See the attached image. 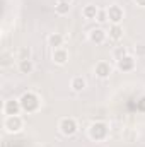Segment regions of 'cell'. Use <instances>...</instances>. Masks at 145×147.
Returning a JSON list of instances; mask_svg holds the SVG:
<instances>
[{"label": "cell", "mask_w": 145, "mask_h": 147, "mask_svg": "<svg viewBox=\"0 0 145 147\" xmlns=\"http://www.w3.org/2000/svg\"><path fill=\"white\" fill-rule=\"evenodd\" d=\"M87 135L92 142H104L109 137V125L106 121H101V120L92 121L87 128Z\"/></svg>", "instance_id": "6da1fadb"}, {"label": "cell", "mask_w": 145, "mask_h": 147, "mask_svg": "<svg viewBox=\"0 0 145 147\" xmlns=\"http://www.w3.org/2000/svg\"><path fill=\"white\" fill-rule=\"evenodd\" d=\"M19 99H21L22 113L33 115V113H38L39 108H41V98L38 96L34 91H26V92H22V96H21Z\"/></svg>", "instance_id": "7a4b0ae2"}, {"label": "cell", "mask_w": 145, "mask_h": 147, "mask_svg": "<svg viewBox=\"0 0 145 147\" xmlns=\"http://www.w3.org/2000/svg\"><path fill=\"white\" fill-rule=\"evenodd\" d=\"M58 130L63 137H73L79 132V123L73 116H63L58 121Z\"/></svg>", "instance_id": "3957f363"}, {"label": "cell", "mask_w": 145, "mask_h": 147, "mask_svg": "<svg viewBox=\"0 0 145 147\" xmlns=\"http://www.w3.org/2000/svg\"><path fill=\"white\" fill-rule=\"evenodd\" d=\"M3 128H5L7 134H19L24 128V118L21 115L5 116L3 118Z\"/></svg>", "instance_id": "277c9868"}, {"label": "cell", "mask_w": 145, "mask_h": 147, "mask_svg": "<svg viewBox=\"0 0 145 147\" xmlns=\"http://www.w3.org/2000/svg\"><path fill=\"white\" fill-rule=\"evenodd\" d=\"M108 10V22L109 24H121L125 19V10L121 5L118 3H111L109 7H106Z\"/></svg>", "instance_id": "5b68a950"}, {"label": "cell", "mask_w": 145, "mask_h": 147, "mask_svg": "<svg viewBox=\"0 0 145 147\" xmlns=\"http://www.w3.org/2000/svg\"><path fill=\"white\" fill-rule=\"evenodd\" d=\"M135 67H137V57H133V55H130V53H126L125 57H121L118 62H116V69L119 70V72H133L135 70Z\"/></svg>", "instance_id": "8992f818"}, {"label": "cell", "mask_w": 145, "mask_h": 147, "mask_svg": "<svg viewBox=\"0 0 145 147\" xmlns=\"http://www.w3.org/2000/svg\"><path fill=\"white\" fill-rule=\"evenodd\" d=\"M3 115L5 116H14V115H21L22 113V106H21V99L19 98H10L3 103Z\"/></svg>", "instance_id": "52a82bcc"}, {"label": "cell", "mask_w": 145, "mask_h": 147, "mask_svg": "<svg viewBox=\"0 0 145 147\" xmlns=\"http://www.w3.org/2000/svg\"><path fill=\"white\" fill-rule=\"evenodd\" d=\"M94 74L97 79H109L111 74H113V65L109 63L108 60H99L96 65H94Z\"/></svg>", "instance_id": "ba28073f"}, {"label": "cell", "mask_w": 145, "mask_h": 147, "mask_svg": "<svg viewBox=\"0 0 145 147\" xmlns=\"http://www.w3.org/2000/svg\"><path fill=\"white\" fill-rule=\"evenodd\" d=\"M87 38H89L91 43L99 46V45H104L108 41V31H104L103 28H94V29H91L87 33Z\"/></svg>", "instance_id": "9c48e42d"}, {"label": "cell", "mask_w": 145, "mask_h": 147, "mask_svg": "<svg viewBox=\"0 0 145 147\" xmlns=\"http://www.w3.org/2000/svg\"><path fill=\"white\" fill-rule=\"evenodd\" d=\"M68 50L65 48V46H62V48H56V50H53L51 51V60L56 63V65H65L67 62H68Z\"/></svg>", "instance_id": "30bf717a"}, {"label": "cell", "mask_w": 145, "mask_h": 147, "mask_svg": "<svg viewBox=\"0 0 145 147\" xmlns=\"http://www.w3.org/2000/svg\"><path fill=\"white\" fill-rule=\"evenodd\" d=\"M97 14H99V7L94 5V3H87V5L82 7V17L85 21H96Z\"/></svg>", "instance_id": "8fae6325"}, {"label": "cell", "mask_w": 145, "mask_h": 147, "mask_svg": "<svg viewBox=\"0 0 145 147\" xmlns=\"http://www.w3.org/2000/svg\"><path fill=\"white\" fill-rule=\"evenodd\" d=\"M125 36V31H123V26L121 24H109L108 29V39L111 41H119Z\"/></svg>", "instance_id": "7c38bea8"}, {"label": "cell", "mask_w": 145, "mask_h": 147, "mask_svg": "<svg viewBox=\"0 0 145 147\" xmlns=\"http://www.w3.org/2000/svg\"><path fill=\"white\" fill-rule=\"evenodd\" d=\"M46 41H48V46H51V50H56L65 45V36L62 33H51Z\"/></svg>", "instance_id": "4fadbf2b"}, {"label": "cell", "mask_w": 145, "mask_h": 147, "mask_svg": "<svg viewBox=\"0 0 145 147\" xmlns=\"http://www.w3.org/2000/svg\"><path fill=\"white\" fill-rule=\"evenodd\" d=\"M70 87H72L73 92H82V91L87 87V80H85V77H82V75H75V77H72V80H70Z\"/></svg>", "instance_id": "5bb4252c"}, {"label": "cell", "mask_w": 145, "mask_h": 147, "mask_svg": "<svg viewBox=\"0 0 145 147\" xmlns=\"http://www.w3.org/2000/svg\"><path fill=\"white\" fill-rule=\"evenodd\" d=\"M17 69H19V72L24 74V75L33 74V70H34V62H33V58H31V60H19V62H17Z\"/></svg>", "instance_id": "9a60e30c"}, {"label": "cell", "mask_w": 145, "mask_h": 147, "mask_svg": "<svg viewBox=\"0 0 145 147\" xmlns=\"http://www.w3.org/2000/svg\"><path fill=\"white\" fill-rule=\"evenodd\" d=\"M70 10H72V3H67V2H56L55 3V12L58 16H67Z\"/></svg>", "instance_id": "2e32d148"}, {"label": "cell", "mask_w": 145, "mask_h": 147, "mask_svg": "<svg viewBox=\"0 0 145 147\" xmlns=\"http://www.w3.org/2000/svg\"><path fill=\"white\" fill-rule=\"evenodd\" d=\"M33 57V51L29 46H21L19 51H17V60H31Z\"/></svg>", "instance_id": "e0dca14e"}, {"label": "cell", "mask_w": 145, "mask_h": 147, "mask_svg": "<svg viewBox=\"0 0 145 147\" xmlns=\"http://www.w3.org/2000/svg\"><path fill=\"white\" fill-rule=\"evenodd\" d=\"M126 53H128V51H126V48H125V46H116V48L113 50V58L118 62V60H119L121 57H125Z\"/></svg>", "instance_id": "ac0fdd59"}, {"label": "cell", "mask_w": 145, "mask_h": 147, "mask_svg": "<svg viewBox=\"0 0 145 147\" xmlns=\"http://www.w3.org/2000/svg\"><path fill=\"white\" fill-rule=\"evenodd\" d=\"M135 57L137 58H144L145 57V43H137L135 45Z\"/></svg>", "instance_id": "d6986e66"}, {"label": "cell", "mask_w": 145, "mask_h": 147, "mask_svg": "<svg viewBox=\"0 0 145 147\" xmlns=\"http://www.w3.org/2000/svg\"><path fill=\"white\" fill-rule=\"evenodd\" d=\"M99 24H104L108 22V10L106 9H99V14H97V19H96Z\"/></svg>", "instance_id": "ffe728a7"}, {"label": "cell", "mask_w": 145, "mask_h": 147, "mask_svg": "<svg viewBox=\"0 0 145 147\" xmlns=\"http://www.w3.org/2000/svg\"><path fill=\"white\" fill-rule=\"evenodd\" d=\"M133 2H135V5H138V7L145 9V0H133Z\"/></svg>", "instance_id": "44dd1931"}, {"label": "cell", "mask_w": 145, "mask_h": 147, "mask_svg": "<svg viewBox=\"0 0 145 147\" xmlns=\"http://www.w3.org/2000/svg\"><path fill=\"white\" fill-rule=\"evenodd\" d=\"M56 2H67V3H72L73 0H56Z\"/></svg>", "instance_id": "7402d4cb"}]
</instances>
